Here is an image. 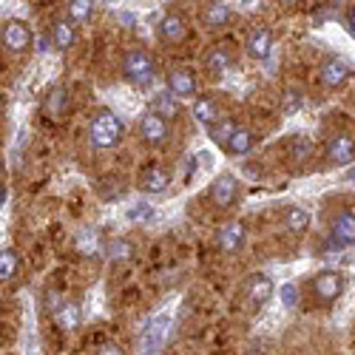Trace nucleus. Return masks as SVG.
Listing matches in <instances>:
<instances>
[{"label": "nucleus", "instance_id": "2", "mask_svg": "<svg viewBox=\"0 0 355 355\" xmlns=\"http://www.w3.org/2000/svg\"><path fill=\"white\" fill-rule=\"evenodd\" d=\"M123 74L131 85L137 88H148L157 80V66H154V57L148 54L145 49H128L123 57Z\"/></svg>", "mask_w": 355, "mask_h": 355}, {"label": "nucleus", "instance_id": "32", "mask_svg": "<svg viewBox=\"0 0 355 355\" xmlns=\"http://www.w3.org/2000/svg\"><path fill=\"white\" fill-rule=\"evenodd\" d=\"M282 304H284L287 310L299 304V287H295L293 282H287V284L282 287Z\"/></svg>", "mask_w": 355, "mask_h": 355}, {"label": "nucleus", "instance_id": "36", "mask_svg": "<svg viewBox=\"0 0 355 355\" xmlns=\"http://www.w3.org/2000/svg\"><path fill=\"white\" fill-rule=\"evenodd\" d=\"M35 46H37V51H40V54H46V51H49V49H51L54 43H51V37L40 35V37H35Z\"/></svg>", "mask_w": 355, "mask_h": 355}, {"label": "nucleus", "instance_id": "40", "mask_svg": "<svg viewBox=\"0 0 355 355\" xmlns=\"http://www.w3.org/2000/svg\"><path fill=\"white\" fill-rule=\"evenodd\" d=\"M3 105H6V97H3V94H0V111H3Z\"/></svg>", "mask_w": 355, "mask_h": 355}, {"label": "nucleus", "instance_id": "39", "mask_svg": "<svg viewBox=\"0 0 355 355\" xmlns=\"http://www.w3.org/2000/svg\"><path fill=\"white\" fill-rule=\"evenodd\" d=\"M3 202H6V188L0 185V205H3Z\"/></svg>", "mask_w": 355, "mask_h": 355}, {"label": "nucleus", "instance_id": "20", "mask_svg": "<svg viewBox=\"0 0 355 355\" xmlns=\"http://www.w3.org/2000/svg\"><path fill=\"white\" fill-rule=\"evenodd\" d=\"M230 66H233V54L227 46H214L208 51V57H205V69H208L214 77H225Z\"/></svg>", "mask_w": 355, "mask_h": 355}, {"label": "nucleus", "instance_id": "17", "mask_svg": "<svg viewBox=\"0 0 355 355\" xmlns=\"http://www.w3.org/2000/svg\"><path fill=\"white\" fill-rule=\"evenodd\" d=\"M273 51V35L268 32V28H256V32H250L248 37V57L250 60H268Z\"/></svg>", "mask_w": 355, "mask_h": 355}, {"label": "nucleus", "instance_id": "5", "mask_svg": "<svg viewBox=\"0 0 355 355\" xmlns=\"http://www.w3.org/2000/svg\"><path fill=\"white\" fill-rule=\"evenodd\" d=\"M168 330H171V318H168V315L154 318V321L145 327L142 338H139V352H142V355H159V349L165 347Z\"/></svg>", "mask_w": 355, "mask_h": 355}, {"label": "nucleus", "instance_id": "9", "mask_svg": "<svg viewBox=\"0 0 355 355\" xmlns=\"http://www.w3.org/2000/svg\"><path fill=\"white\" fill-rule=\"evenodd\" d=\"M0 37H3V46H6L9 51H26L28 46L35 43L32 28H28V23H23V20H6Z\"/></svg>", "mask_w": 355, "mask_h": 355}, {"label": "nucleus", "instance_id": "33", "mask_svg": "<svg viewBox=\"0 0 355 355\" xmlns=\"http://www.w3.org/2000/svg\"><path fill=\"white\" fill-rule=\"evenodd\" d=\"M299 108H302V92H293V88H290V92L284 94V111L293 114V111H299Z\"/></svg>", "mask_w": 355, "mask_h": 355}, {"label": "nucleus", "instance_id": "6", "mask_svg": "<svg viewBox=\"0 0 355 355\" xmlns=\"http://www.w3.org/2000/svg\"><path fill=\"white\" fill-rule=\"evenodd\" d=\"M330 242H333V248L355 245V211H338L330 219Z\"/></svg>", "mask_w": 355, "mask_h": 355}, {"label": "nucleus", "instance_id": "12", "mask_svg": "<svg viewBox=\"0 0 355 355\" xmlns=\"http://www.w3.org/2000/svg\"><path fill=\"white\" fill-rule=\"evenodd\" d=\"M139 134H142V139H145L148 145H165L171 128H168L165 120H159L157 114L145 111V114H142V120H139Z\"/></svg>", "mask_w": 355, "mask_h": 355}, {"label": "nucleus", "instance_id": "35", "mask_svg": "<svg viewBox=\"0 0 355 355\" xmlns=\"http://www.w3.org/2000/svg\"><path fill=\"white\" fill-rule=\"evenodd\" d=\"M97 355H128V352H125L120 344H103Z\"/></svg>", "mask_w": 355, "mask_h": 355}, {"label": "nucleus", "instance_id": "16", "mask_svg": "<svg viewBox=\"0 0 355 355\" xmlns=\"http://www.w3.org/2000/svg\"><path fill=\"white\" fill-rule=\"evenodd\" d=\"M159 37L165 40V43H182L185 37H188V23H185V17L182 15H165L162 20H159Z\"/></svg>", "mask_w": 355, "mask_h": 355}, {"label": "nucleus", "instance_id": "13", "mask_svg": "<svg viewBox=\"0 0 355 355\" xmlns=\"http://www.w3.org/2000/svg\"><path fill=\"white\" fill-rule=\"evenodd\" d=\"M168 94L176 97V100H185V97H193L196 94V77L191 69H173L168 74Z\"/></svg>", "mask_w": 355, "mask_h": 355}, {"label": "nucleus", "instance_id": "8", "mask_svg": "<svg viewBox=\"0 0 355 355\" xmlns=\"http://www.w3.org/2000/svg\"><path fill=\"white\" fill-rule=\"evenodd\" d=\"M349 77H352V66L344 60V57H336V54L327 57L318 69V80L324 88H341Z\"/></svg>", "mask_w": 355, "mask_h": 355}, {"label": "nucleus", "instance_id": "23", "mask_svg": "<svg viewBox=\"0 0 355 355\" xmlns=\"http://www.w3.org/2000/svg\"><path fill=\"white\" fill-rule=\"evenodd\" d=\"M284 227L290 233H304L310 227V211L302 208V205H290L284 211Z\"/></svg>", "mask_w": 355, "mask_h": 355}, {"label": "nucleus", "instance_id": "31", "mask_svg": "<svg viewBox=\"0 0 355 355\" xmlns=\"http://www.w3.org/2000/svg\"><path fill=\"white\" fill-rule=\"evenodd\" d=\"M128 219H131V222H151V219H154V208H151L148 202H137L134 208L128 211Z\"/></svg>", "mask_w": 355, "mask_h": 355}, {"label": "nucleus", "instance_id": "28", "mask_svg": "<svg viewBox=\"0 0 355 355\" xmlns=\"http://www.w3.org/2000/svg\"><path fill=\"white\" fill-rule=\"evenodd\" d=\"M17 273V256L15 250H0V282H12Z\"/></svg>", "mask_w": 355, "mask_h": 355}, {"label": "nucleus", "instance_id": "37", "mask_svg": "<svg viewBox=\"0 0 355 355\" xmlns=\"http://www.w3.org/2000/svg\"><path fill=\"white\" fill-rule=\"evenodd\" d=\"M347 28H349L352 37H355V6H349V9H347Z\"/></svg>", "mask_w": 355, "mask_h": 355}, {"label": "nucleus", "instance_id": "29", "mask_svg": "<svg viewBox=\"0 0 355 355\" xmlns=\"http://www.w3.org/2000/svg\"><path fill=\"white\" fill-rule=\"evenodd\" d=\"M290 154H293L295 162L310 159V154H313V142H310L307 137H293V139H290Z\"/></svg>", "mask_w": 355, "mask_h": 355}, {"label": "nucleus", "instance_id": "1", "mask_svg": "<svg viewBox=\"0 0 355 355\" xmlns=\"http://www.w3.org/2000/svg\"><path fill=\"white\" fill-rule=\"evenodd\" d=\"M123 137H125V123L111 108H100L92 116V125H88V142H92L97 151L116 148L123 142Z\"/></svg>", "mask_w": 355, "mask_h": 355}, {"label": "nucleus", "instance_id": "7", "mask_svg": "<svg viewBox=\"0 0 355 355\" xmlns=\"http://www.w3.org/2000/svg\"><path fill=\"white\" fill-rule=\"evenodd\" d=\"M273 290H276L273 279H268L264 273H253L248 279V290H245V302H248L250 313H256V310H261L264 304H268L273 299Z\"/></svg>", "mask_w": 355, "mask_h": 355}, {"label": "nucleus", "instance_id": "27", "mask_svg": "<svg viewBox=\"0 0 355 355\" xmlns=\"http://www.w3.org/2000/svg\"><path fill=\"white\" fill-rule=\"evenodd\" d=\"M236 128H239V125H236V120H230V116H222V120H219L214 128H208V134H211V139H214V142L225 145V142L236 134Z\"/></svg>", "mask_w": 355, "mask_h": 355}, {"label": "nucleus", "instance_id": "26", "mask_svg": "<svg viewBox=\"0 0 355 355\" xmlns=\"http://www.w3.org/2000/svg\"><path fill=\"white\" fill-rule=\"evenodd\" d=\"M108 259L111 261H128V259H134L137 256V248H134V242L131 239H114L111 245H108Z\"/></svg>", "mask_w": 355, "mask_h": 355}, {"label": "nucleus", "instance_id": "30", "mask_svg": "<svg viewBox=\"0 0 355 355\" xmlns=\"http://www.w3.org/2000/svg\"><path fill=\"white\" fill-rule=\"evenodd\" d=\"M94 15V3H88V0H71L69 3V17L71 20H88Z\"/></svg>", "mask_w": 355, "mask_h": 355}, {"label": "nucleus", "instance_id": "15", "mask_svg": "<svg viewBox=\"0 0 355 355\" xmlns=\"http://www.w3.org/2000/svg\"><path fill=\"white\" fill-rule=\"evenodd\" d=\"M191 111H193V120L199 125H205V128H214L222 120V111H219V105H216L214 97H196Z\"/></svg>", "mask_w": 355, "mask_h": 355}, {"label": "nucleus", "instance_id": "3", "mask_svg": "<svg viewBox=\"0 0 355 355\" xmlns=\"http://www.w3.org/2000/svg\"><path fill=\"white\" fill-rule=\"evenodd\" d=\"M344 287H347V279L338 270H321L318 276H313V295L324 304L336 302L338 295L344 293Z\"/></svg>", "mask_w": 355, "mask_h": 355}, {"label": "nucleus", "instance_id": "21", "mask_svg": "<svg viewBox=\"0 0 355 355\" xmlns=\"http://www.w3.org/2000/svg\"><path fill=\"white\" fill-rule=\"evenodd\" d=\"M148 111L157 114L159 120L171 123V120H176V116H180V100L171 97L168 92H159L157 97H151V108H148Z\"/></svg>", "mask_w": 355, "mask_h": 355}, {"label": "nucleus", "instance_id": "18", "mask_svg": "<svg viewBox=\"0 0 355 355\" xmlns=\"http://www.w3.org/2000/svg\"><path fill=\"white\" fill-rule=\"evenodd\" d=\"M256 139L259 137L250 128H236V134L222 148H225V154H230V157H245V154H250L256 148Z\"/></svg>", "mask_w": 355, "mask_h": 355}, {"label": "nucleus", "instance_id": "14", "mask_svg": "<svg viewBox=\"0 0 355 355\" xmlns=\"http://www.w3.org/2000/svg\"><path fill=\"white\" fill-rule=\"evenodd\" d=\"M168 185H171V171L162 165H148L139 176V188L148 193H162L168 191Z\"/></svg>", "mask_w": 355, "mask_h": 355}, {"label": "nucleus", "instance_id": "25", "mask_svg": "<svg viewBox=\"0 0 355 355\" xmlns=\"http://www.w3.org/2000/svg\"><path fill=\"white\" fill-rule=\"evenodd\" d=\"M46 108H49V114L54 116V120H57V116H63V111L69 108V92H66L63 85H54L51 88V94L46 100Z\"/></svg>", "mask_w": 355, "mask_h": 355}, {"label": "nucleus", "instance_id": "19", "mask_svg": "<svg viewBox=\"0 0 355 355\" xmlns=\"http://www.w3.org/2000/svg\"><path fill=\"white\" fill-rule=\"evenodd\" d=\"M51 315H54L57 327H60L63 333H74V330L80 327V318H83V313H80V304H77V302H63V304L57 307Z\"/></svg>", "mask_w": 355, "mask_h": 355}, {"label": "nucleus", "instance_id": "38", "mask_svg": "<svg viewBox=\"0 0 355 355\" xmlns=\"http://www.w3.org/2000/svg\"><path fill=\"white\" fill-rule=\"evenodd\" d=\"M344 180H347V182H355V168H352V171H349V173L344 176Z\"/></svg>", "mask_w": 355, "mask_h": 355}, {"label": "nucleus", "instance_id": "34", "mask_svg": "<svg viewBox=\"0 0 355 355\" xmlns=\"http://www.w3.org/2000/svg\"><path fill=\"white\" fill-rule=\"evenodd\" d=\"M63 302H66V299H63V295H60V293H57V290H49V293H46V307H49L51 313H54L57 307H60Z\"/></svg>", "mask_w": 355, "mask_h": 355}, {"label": "nucleus", "instance_id": "4", "mask_svg": "<svg viewBox=\"0 0 355 355\" xmlns=\"http://www.w3.org/2000/svg\"><path fill=\"white\" fill-rule=\"evenodd\" d=\"M239 193H242V185H239V180H236L233 173L216 176L214 185H211V202L216 205V208H222V211L233 208V205L239 202Z\"/></svg>", "mask_w": 355, "mask_h": 355}, {"label": "nucleus", "instance_id": "24", "mask_svg": "<svg viewBox=\"0 0 355 355\" xmlns=\"http://www.w3.org/2000/svg\"><path fill=\"white\" fill-rule=\"evenodd\" d=\"M230 6L227 3H208L205 6V12H202V20H205V26H211V28H219V26H225L227 20H230Z\"/></svg>", "mask_w": 355, "mask_h": 355}, {"label": "nucleus", "instance_id": "22", "mask_svg": "<svg viewBox=\"0 0 355 355\" xmlns=\"http://www.w3.org/2000/svg\"><path fill=\"white\" fill-rule=\"evenodd\" d=\"M74 40H77V28H74L71 20H57L51 26V43H54V49L69 51L74 46Z\"/></svg>", "mask_w": 355, "mask_h": 355}, {"label": "nucleus", "instance_id": "10", "mask_svg": "<svg viewBox=\"0 0 355 355\" xmlns=\"http://www.w3.org/2000/svg\"><path fill=\"white\" fill-rule=\"evenodd\" d=\"M349 162H355V137L352 134H336L327 142V165L341 168Z\"/></svg>", "mask_w": 355, "mask_h": 355}, {"label": "nucleus", "instance_id": "11", "mask_svg": "<svg viewBox=\"0 0 355 355\" xmlns=\"http://www.w3.org/2000/svg\"><path fill=\"white\" fill-rule=\"evenodd\" d=\"M245 239H248V227H245V222H227L219 233H216V245H219V250L222 253H239L242 248H245Z\"/></svg>", "mask_w": 355, "mask_h": 355}]
</instances>
